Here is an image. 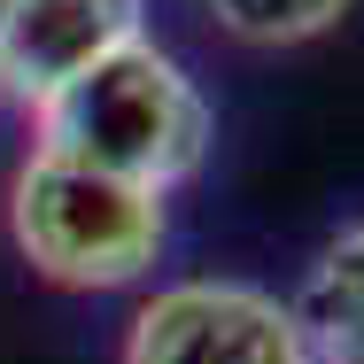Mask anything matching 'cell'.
<instances>
[{
    "label": "cell",
    "instance_id": "1",
    "mask_svg": "<svg viewBox=\"0 0 364 364\" xmlns=\"http://www.w3.org/2000/svg\"><path fill=\"white\" fill-rule=\"evenodd\" d=\"M31 155L55 163H85L109 178H132L147 194L178 186L186 171H202L210 155V101L194 93V77L178 70L163 47H117L109 63L77 70L63 93H47L31 109Z\"/></svg>",
    "mask_w": 364,
    "mask_h": 364
},
{
    "label": "cell",
    "instance_id": "2",
    "mask_svg": "<svg viewBox=\"0 0 364 364\" xmlns=\"http://www.w3.org/2000/svg\"><path fill=\"white\" fill-rule=\"evenodd\" d=\"M16 248L55 287H132L163 248V194L132 178L31 155L8 186Z\"/></svg>",
    "mask_w": 364,
    "mask_h": 364
},
{
    "label": "cell",
    "instance_id": "3",
    "mask_svg": "<svg viewBox=\"0 0 364 364\" xmlns=\"http://www.w3.org/2000/svg\"><path fill=\"white\" fill-rule=\"evenodd\" d=\"M124 364H302V333L279 294L240 279H186L132 318Z\"/></svg>",
    "mask_w": 364,
    "mask_h": 364
},
{
    "label": "cell",
    "instance_id": "4",
    "mask_svg": "<svg viewBox=\"0 0 364 364\" xmlns=\"http://www.w3.org/2000/svg\"><path fill=\"white\" fill-rule=\"evenodd\" d=\"M132 39H147L140 0H0V101L39 109Z\"/></svg>",
    "mask_w": 364,
    "mask_h": 364
},
{
    "label": "cell",
    "instance_id": "5",
    "mask_svg": "<svg viewBox=\"0 0 364 364\" xmlns=\"http://www.w3.org/2000/svg\"><path fill=\"white\" fill-rule=\"evenodd\" d=\"M294 333H302V364H364V225L333 232L326 256L310 264Z\"/></svg>",
    "mask_w": 364,
    "mask_h": 364
},
{
    "label": "cell",
    "instance_id": "6",
    "mask_svg": "<svg viewBox=\"0 0 364 364\" xmlns=\"http://www.w3.org/2000/svg\"><path fill=\"white\" fill-rule=\"evenodd\" d=\"M218 23L232 39H256V47H287V39H318L349 0H210Z\"/></svg>",
    "mask_w": 364,
    "mask_h": 364
}]
</instances>
